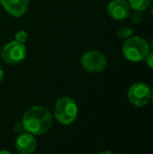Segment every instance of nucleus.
<instances>
[{"instance_id": "obj_3", "label": "nucleus", "mask_w": 153, "mask_h": 154, "mask_svg": "<svg viewBox=\"0 0 153 154\" xmlns=\"http://www.w3.org/2000/svg\"><path fill=\"white\" fill-rule=\"evenodd\" d=\"M78 105L72 97H62L57 101L55 105V118L62 125H70L78 118Z\"/></svg>"}, {"instance_id": "obj_15", "label": "nucleus", "mask_w": 153, "mask_h": 154, "mask_svg": "<svg viewBox=\"0 0 153 154\" xmlns=\"http://www.w3.org/2000/svg\"><path fill=\"white\" fill-rule=\"evenodd\" d=\"M3 77H4V71H3V69H2L1 65H0V84L3 81Z\"/></svg>"}, {"instance_id": "obj_5", "label": "nucleus", "mask_w": 153, "mask_h": 154, "mask_svg": "<svg viewBox=\"0 0 153 154\" xmlns=\"http://www.w3.org/2000/svg\"><path fill=\"white\" fill-rule=\"evenodd\" d=\"M152 97V91L149 85L143 82H136L132 84L127 92V99L129 103L134 107H144Z\"/></svg>"}, {"instance_id": "obj_8", "label": "nucleus", "mask_w": 153, "mask_h": 154, "mask_svg": "<svg viewBox=\"0 0 153 154\" xmlns=\"http://www.w3.org/2000/svg\"><path fill=\"white\" fill-rule=\"evenodd\" d=\"M15 147L20 154H32L36 151L37 140L33 134L25 131L18 135L15 143Z\"/></svg>"}, {"instance_id": "obj_4", "label": "nucleus", "mask_w": 153, "mask_h": 154, "mask_svg": "<svg viewBox=\"0 0 153 154\" xmlns=\"http://www.w3.org/2000/svg\"><path fill=\"white\" fill-rule=\"evenodd\" d=\"M27 49L25 44L18 41H10L2 49H0V58L2 61L8 65H17L26 58Z\"/></svg>"}, {"instance_id": "obj_9", "label": "nucleus", "mask_w": 153, "mask_h": 154, "mask_svg": "<svg viewBox=\"0 0 153 154\" xmlns=\"http://www.w3.org/2000/svg\"><path fill=\"white\" fill-rule=\"evenodd\" d=\"M1 5L13 17H22L29 10V0H1Z\"/></svg>"}, {"instance_id": "obj_16", "label": "nucleus", "mask_w": 153, "mask_h": 154, "mask_svg": "<svg viewBox=\"0 0 153 154\" xmlns=\"http://www.w3.org/2000/svg\"><path fill=\"white\" fill-rule=\"evenodd\" d=\"M99 154H115V153L111 152V151H109V150H104V151H102V152H100Z\"/></svg>"}, {"instance_id": "obj_14", "label": "nucleus", "mask_w": 153, "mask_h": 154, "mask_svg": "<svg viewBox=\"0 0 153 154\" xmlns=\"http://www.w3.org/2000/svg\"><path fill=\"white\" fill-rule=\"evenodd\" d=\"M14 130L16 133L20 134V133H23V132H25V129L24 127H23V124L22 122H18L15 124V127H14Z\"/></svg>"}, {"instance_id": "obj_17", "label": "nucleus", "mask_w": 153, "mask_h": 154, "mask_svg": "<svg viewBox=\"0 0 153 154\" xmlns=\"http://www.w3.org/2000/svg\"><path fill=\"white\" fill-rule=\"evenodd\" d=\"M0 154H12L10 151H6V150H1L0 151Z\"/></svg>"}, {"instance_id": "obj_1", "label": "nucleus", "mask_w": 153, "mask_h": 154, "mask_svg": "<svg viewBox=\"0 0 153 154\" xmlns=\"http://www.w3.org/2000/svg\"><path fill=\"white\" fill-rule=\"evenodd\" d=\"M22 124L25 131L33 135H42L53 126V116L48 109L42 106H33L24 112Z\"/></svg>"}, {"instance_id": "obj_13", "label": "nucleus", "mask_w": 153, "mask_h": 154, "mask_svg": "<svg viewBox=\"0 0 153 154\" xmlns=\"http://www.w3.org/2000/svg\"><path fill=\"white\" fill-rule=\"evenodd\" d=\"M144 61H145L146 65H147L149 68H152L153 67V53H152V51H150L149 53L147 54V56L145 57Z\"/></svg>"}, {"instance_id": "obj_18", "label": "nucleus", "mask_w": 153, "mask_h": 154, "mask_svg": "<svg viewBox=\"0 0 153 154\" xmlns=\"http://www.w3.org/2000/svg\"><path fill=\"white\" fill-rule=\"evenodd\" d=\"M0 5H1V0H0Z\"/></svg>"}, {"instance_id": "obj_6", "label": "nucleus", "mask_w": 153, "mask_h": 154, "mask_svg": "<svg viewBox=\"0 0 153 154\" xmlns=\"http://www.w3.org/2000/svg\"><path fill=\"white\" fill-rule=\"evenodd\" d=\"M81 65L86 71L91 73L102 72L107 66V60L105 56L99 51H88L81 57Z\"/></svg>"}, {"instance_id": "obj_2", "label": "nucleus", "mask_w": 153, "mask_h": 154, "mask_svg": "<svg viewBox=\"0 0 153 154\" xmlns=\"http://www.w3.org/2000/svg\"><path fill=\"white\" fill-rule=\"evenodd\" d=\"M151 51L150 45L145 38L139 36H131L125 40L122 47L124 57L130 62L144 61L147 54Z\"/></svg>"}, {"instance_id": "obj_7", "label": "nucleus", "mask_w": 153, "mask_h": 154, "mask_svg": "<svg viewBox=\"0 0 153 154\" xmlns=\"http://www.w3.org/2000/svg\"><path fill=\"white\" fill-rule=\"evenodd\" d=\"M107 13L111 19L122 21L130 16L131 8L127 0H112L107 6Z\"/></svg>"}, {"instance_id": "obj_11", "label": "nucleus", "mask_w": 153, "mask_h": 154, "mask_svg": "<svg viewBox=\"0 0 153 154\" xmlns=\"http://www.w3.org/2000/svg\"><path fill=\"white\" fill-rule=\"evenodd\" d=\"M132 35H133V29H131L130 26H128V25H124V26L120 27V29H118V32H116L118 38L125 39V40H126L127 38H129V37H131Z\"/></svg>"}, {"instance_id": "obj_10", "label": "nucleus", "mask_w": 153, "mask_h": 154, "mask_svg": "<svg viewBox=\"0 0 153 154\" xmlns=\"http://www.w3.org/2000/svg\"><path fill=\"white\" fill-rule=\"evenodd\" d=\"M127 1L131 10L136 11V12H144L150 6L152 0H127Z\"/></svg>"}, {"instance_id": "obj_12", "label": "nucleus", "mask_w": 153, "mask_h": 154, "mask_svg": "<svg viewBox=\"0 0 153 154\" xmlns=\"http://www.w3.org/2000/svg\"><path fill=\"white\" fill-rule=\"evenodd\" d=\"M27 39H29V35H27V32L25 31H18L15 34V40L18 41V42L20 43H23V44H25L27 41Z\"/></svg>"}]
</instances>
